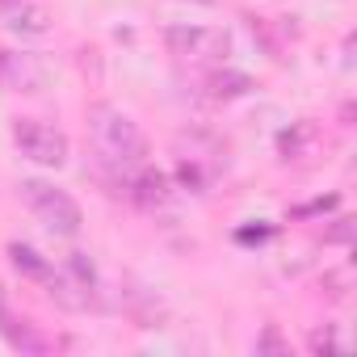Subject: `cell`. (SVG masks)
<instances>
[{
    "mask_svg": "<svg viewBox=\"0 0 357 357\" xmlns=\"http://www.w3.org/2000/svg\"><path fill=\"white\" fill-rule=\"evenodd\" d=\"M340 206V198L336 194H328V198H315V202H307V206H294L290 211V219H307V215H328V211H336Z\"/></svg>",
    "mask_w": 357,
    "mask_h": 357,
    "instance_id": "12",
    "label": "cell"
},
{
    "mask_svg": "<svg viewBox=\"0 0 357 357\" xmlns=\"http://www.w3.org/2000/svg\"><path fill=\"white\" fill-rule=\"evenodd\" d=\"M13 143L26 160L38 168H63L68 164V135L43 118H17L13 122Z\"/></svg>",
    "mask_w": 357,
    "mask_h": 357,
    "instance_id": "4",
    "label": "cell"
},
{
    "mask_svg": "<svg viewBox=\"0 0 357 357\" xmlns=\"http://www.w3.org/2000/svg\"><path fill=\"white\" fill-rule=\"evenodd\" d=\"M290 344L278 336V324H265V332H261V340H257V353H286Z\"/></svg>",
    "mask_w": 357,
    "mask_h": 357,
    "instance_id": "13",
    "label": "cell"
},
{
    "mask_svg": "<svg viewBox=\"0 0 357 357\" xmlns=\"http://www.w3.org/2000/svg\"><path fill=\"white\" fill-rule=\"evenodd\" d=\"M13 324V311H9V298H5V286H0V332Z\"/></svg>",
    "mask_w": 357,
    "mask_h": 357,
    "instance_id": "15",
    "label": "cell"
},
{
    "mask_svg": "<svg viewBox=\"0 0 357 357\" xmlns=\"http://www.w3.org/2000/svg\"><path fill=\"white\" fill-rule=\"evenodd\" d=\"M164 47L176 55V59H198V63H215V59H227L231 51V38L215 26H168L164 30Z\"/></svg>",
    "mask_w": 357,
    "mask_h": 357,
    "instance_id": "5",
    "label": "cell"
},
{
    "mask_svg": "<svg viewBox=\"0 0 357 357\" xmlns=\"http://www.w3.org/2000/svg\"><path fill=\"white\" fill-rule=\"evenodd\" d=\"M126 194H130L143 211H155V206H164V202H168V176H164L160 168L139 164V172L126 181Z\"/></svg>",
    "mask_w": 357,
    "mask_h": 357,
    "instance_id": "8",
    "label": "cell"
},
{
    "mask_svg": "<svg viewBox=\"0 0 357 357\" xmlns=\"http://www.w3.org/2000/svg\"><path fill=\"white\" fill-rule=\"evenodd\" d=\"M0 5H5V0H0Z\"/></svg>",
    "mask_w": 357,
    "mask_h": 357,
    "instance_id": "17",
    "label": "cell"
},
{
    "mask_svg": "<svg viewBox=\"0 0 357 357\" xmlns=\"http://www.w3.org/2000/svg\"><path fill=\"white\" fill-rule=\"evenodd\" d=\"M17 194H22V202L30 206V215H34L51 236H63V240L80 236L84 211H80V202H76L68 190H59V185H51V181H38V176H26V181L17 185Z\"/></svg>",
    "mask_w": 357,
    "mask_h": 357,
    "instance_id": "2",
    "label": "cell"
},
{
    "mask_svg": "<svg viewBox=\"0 0 357 357\" xmlns=\"http://www.w3.org/2000/svg\"><path fill=\"white\" fill-rule=\"evenodd\" d=\"M9 257H13L17 273H26V278H34V282H47V273H51V261H47L43 252H34L30 244H9Z\"/></svg>",
    "mask_w": 357,
    "mask_h": 357,
    "instance_id": "10",
    "label": "cell"
},
{
    "mask_svg": "<svg viewBox=\"0 0 357 357\" xmlns=\"http://www.w3.org/2000/svg\"><path fill=\"white\" fill-rule=\"evenodd\" d=\"M89 143H93V151L109 164V168H118V172H126V168H139L143 160H147V135L139 130V122L126 114V109H118V105H109V101H97V105H89Z\"/></svg>",
    "mask_w": 357,
    "mask_h": 357,
    "instance_id": "1",
    "label": "cell"
},
{
    "mask_svg": "<svg viewBox=\"0 0 357 357\" xmlns=\"http://www.w3.org/2000/svg\"><path fill=\"white\" fill-rule=\"evenodd\" d=\"M0 13H5V26L13 34H26V38H38V34L51 30V13L38 5V0H5Z\"/></svg>",
    "mask_w": 357,
    "mask_h": 357,
    "instance_id": "7",
    "label": "cell"
},
{
    "mask_svg": "<svg viewBox=\"0 0 357 357\" xmlns=\"http://www.w3.org/2000/svg\"><path fill=\"white\" fill-rule=\"evenodd\" d=\"M349 236H353V219H336V227H332L324 240H332V244H344Z\"/></svg>",
    "mask_w": 357,
    "mask_h": 357,
    "instance_id": "14",
    "label": "cell"
},
{
    "mask_svg": "<svg viewBox=\"0 0 357 357\" xmlns=\"http://www.w3.org/2000/svg\"><path fill=\"white\" fill-rule=\"evenodd\" d=\"M47 63L38 55L0 51V89L5 93H43L47 89Z\"/></svg>",
    "mask_w": 357,
    "mask_h": 357,
    "instance_id": "6",
    "label": "cell"
},
{
    "mask_svg": "<svg viewBox=\"0 0 357 357\" xmlns=\"http://www.w3.org/2000/svg\"><path fill=\"white\" fill-rule=\"evenodd\" d=\"M47 294L63 307V311H89L97 303V269L89 261V252H68V261L47 273Z\"/></svg>",
    "mask_w": 357,
    "mask_h": 357,
    "instance_id": "3",
    "label": "cell"
},
{
    "mask_svg": "<svg viewBox=\"0 0 357 357\" xmlns=\"http://www.w3.org/2000/svg\"><path fill=\"white\" fill-rule=\"evenodd\" d=\"M252 89V80L244 76V72H231V68H215L211 76H206V97L211 101H236V97H244Z\"/></svg>",
    "mask_w": 357,
    "mask_h": 357,
    "instance_id": "9",
    "label": "cell"
},
{
    "mask_svg": "<svg viewBox=\"0 0 357 357\" xmlns=\"http://www.w3.org/2000/svg\"><path fill=\"white\" fill-rule=\"evenodd\" d=\"M307 349H311V353H340V336H336V328H332V324L315 328V332L307 336Z\"/></svg>",
    "mask_w": 357,
    "mask_h": 357,
    "instance_id": "11",
    "label": "cell"
},
{
    "mask_svg": "<svg viewBox=\"0 0 357 357\" xmlns=\"http://www.w3.org/2000/svg\"><path fill=\"white\" fill-rule=\"evenodd\" d=\"M190 5H215V0H190Z\"/></svg>",
    "mask_w": 357,
    "mask_h": 357,
    "instance_id": "16",
    "label": "cell"
}]
</instances>
